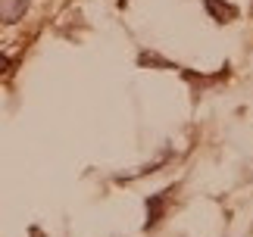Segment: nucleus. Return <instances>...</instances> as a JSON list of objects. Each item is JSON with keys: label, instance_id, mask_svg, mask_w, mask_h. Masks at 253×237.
I'll return each instance as SVG.
<instances>
[{"label": "nucleus", "instance_id": "2", "mask_svg": "<svg viewBox=\"0 0 253 237\" xmlns=\"http://www.w3.org/2000/svg\"><path fill=\"white\" fill-rule=\"evenodd\" d=\"M160 206H163V194H160V197H150V200H147V209H150V215H147V228L160 219Z\"/></svg>", "mask_w": 253, "mask_h": 237}, {"label": "nucleus", "instance_id": "3", "mask_svg": "<svg viewBox=\"0 0 253 237\" xmlns=\"http://www.w3.org/2000/svg\"><path fill=\"white\" fill-rule=\"evenodd\" d=\"M207 6H210V13H225V19H231V16H235V6L222 3V0H207Z\"/></svg>", "mask_w": 253, "mask_h": 237}, {"label": "nucleus", "instance_id": "1", "mask_svg": "<svg viewBox=\"0 0 253 237\" xmlns=\"http://www.w3.org/2000/svg\"><path fill=\"white\" fill-rule=\"evenodd\" d=\"M32 0H0V22L3 25H13L25 16V9Z\"/></svg>", "mask_w": 253, "mask_h": 237}, {"label": "nucleus", "instance_id": "4", "mask_svg": "<svg viewBox=\"0 0 253 237\" xmlns=\"http://www.w3.org/2000/svg\"><path fill=\"white\" fill-rule=\"evenodd\" d=\"M6 69H9V59H6V56H0V72H6Z\"/></svg>", "mask_w": 253, "mask_h": 237}]
</instances>
